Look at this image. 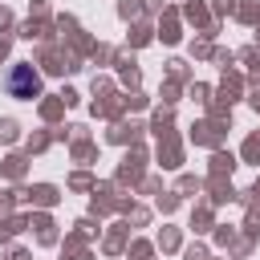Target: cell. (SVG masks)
<instances>
[{
  "instance_id": "cell-1",
  "label": "cell",
  "mask_w": 260,
  "mask_h": 260,
  "mask_svg": "<svg viewBox=\"0 0 260 260\" xmlns=\"http://www.w3.org/2000/svg\"><path fill=\"white\" fill-rule=\"evenodd\" d=\"M8 89H12V98H32V93H41V77L32 73V65H16L8 73Z\"/></svg>"
}]
</instances>
